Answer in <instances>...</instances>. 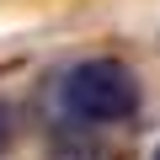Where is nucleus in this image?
<instances>
[{"mask_svg":"<svg viewBox=\"0 0 160 160\" xmlns=\"http://www.w3.org/2000/svg\"><path fill=\"white\" fill-rule=\"evenodd\" d=\"M11 139H16V112H11L6 102H0V149H6Z\"/></svg>","mask_w":160,"mask_h":160,"instance_id":"f03ea898","label":"nucleus"},{"mask_svg":"<svg viewBox=\"0 0 160 160\" xmlns=\"http://www.w3.org/2000/svg\"><path fill=\"white\" fill-rule=\"evenodd\" d=\"M139 102H144L139 75L123 59H80L59 80V107L80 128H118L139 112Z\"/></svg>","mask_w":160,"mask_h":160,"instance_id":"f257e3e1","label":"nucleus"},{"mask_svg":"<svg viewBox=\"0 0 160 160\" xmlns=\"http://www.w3.org/2000/svg\"><path fill=\"white\" fill-rule=\"evenodd\" d=\"M155 160H160V149H155Z\"/></svg>","mask_w":160,"mask_h":160,"instance_id":"7ed1b4c3","label":"nucleus"}]
</instances>
